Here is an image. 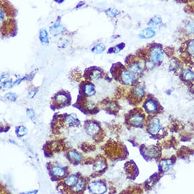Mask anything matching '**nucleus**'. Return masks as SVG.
Listing matches in <instances>:
<instances>
[{"label":"nucleus","instance_id":"obj_1","mask_svg":"<svg viewBox=\"0 0 194 194\" xmlns=\"http://www.w3.org/2000/svg\"><path fill=\"white\" fill-rule=\"evenodd\" d=\"M71 95L66 91H60L54 95L53 103L57 108H62L70 105Z\"/></svg>","mask_w":194,"mask_h":194},{"label":"nucleus","instance_id":"obj_3","mask_svg":"<svg viewBox=\"0 0 194 194\" xmlns=\"http://www.w3.org/2000/svg\"><path fill=\"white\" fill-rule=\"evenodd\" d=\"M88 188L90 193H104L107 191V186L105 185L104 182L97 181H93L89 184Z\"/></svg>","mask_w":194,"mask_h":194},{"label":"nucleus","instance_id":"obj_14","mask_svg":"<svg viewBox=\"0 0 194 194\" xmlns=\"http://www.w3.org/2000/svg\"><path fill=\"white\" fill-rule=\"evenodd\" d=\"M144 107L146 112L150 114L154 113V112H156L157 110V105L155 103V102L153 101L152 100H148L144 105Z\"/></svg>","mask_w":194,"mask_h":194},{"label":"nucleus","instance_id":"obj_2","mask_svg":"<svg viewBox=\"0 0 194 194\" xmlns=\"http://www.w3.org/2000/svg\"><path fill=\"white\" fill-rule=\"evenodd\" d=\"M150 59L155 64L160 63L164 59V52L159 46H155L150 51Z\"/></svg>","mask_w":194,"mask_h":194},{"label":"nucleus","instance_id":"obj_17","mask_svg":"<svg viewBox=\"0 0 194 194\" xmlns=\"http://www.w3.org/2000/svg\"><path fill=\"white\" fill-rule=\"evenodd\" d=\"M78 180V177L76 174H71L69 175L64 181V184L69 187H73L76 182Z\"/></svg>","mask_w":194,"mask_h":194},{"label":"nucleus","instance_id":"obj_9","mask_svg":"<svg viewBox=\"0 0 194 194\" xmlns=\"http://www.w3.org/2000/svg\"><path fill=\"white\" fill-rule=\"evenodd\" d=\"M155 31L152 28H146L145 29L141 30V32L139 33L138 37L141 39H149L152 38L155 35Z\"/></svg>","mask_w":194,"mask_h":194},{"label":"nucleus","instance_id":"obj_30","mask_svg":"<svg viewBox=\"0 0 194 194\" xmlns=\"http://www.w3.org/2000/svg\"><path fill=\"white\" fill-rule=\"evenodd\" d=\"M148 156L152 157V158H155L157 157V151L156 150V149L155 148H151L148 151Z\"/></svg>","mask_w":194,"mask_h":194},{"label":"nucleus","instance_id":"obj_25","mask_svg":"<svg viewBox=\"0 0 194 194\" xmlns=\"http://www.w3.org/2000/svg\"><path fill=\"white\" fill-rule=\"evenodd\" d=\"M105 13H106L107 16L110 18L117 17V16L120 14L119 10H117V9H114V8L108 9L107 10H106V11H105Z\"/></svg>","mask_w":194,"mask_h":194},{"label":"nucleus","instance_id":"obj_24","mask_svg":"<svg viewBox=\"0 0 194 194\" xmlns=\"http://www.w3.org/2000/svg\"><path fill=\"white\" fill-rule=\"evenodd\" d=\"M105 50V45L102 44V43H100V44H97L95 45V47H93L91 51L93 52H94L95 54H100L102 52H103Z\"/></svg>","mask_w":194,"mask_h":194},{"label":"nucleus","instance_id":"obj_8","mask_svg":"<svg viewBox=\"0 0 194 194\" xmlns=\"http://www.w3.org/2000/svg\"><path fill=\"white\" fill-rule=\"evenodd\" d=\"M129 121L131 125L135 126H139L142 125L143 121H144V116L141 114H133L132 116L129 119Z\"/></svg>","mask_w":194,"mask_h":194},{"label":"nucleus","instance_id":"obj_35","mask_svg":"<svg viewBox=\"0 0 194 194\" xmlns=\"http://www.w3.org/2000/svg\"><path fill=\"white\" fill-rule=\"evenodd\" d=\"M37 93V90H30V92L29 93V94H28V96H29V98H33V97L35 96V94H36Z\"/></svg>","mask_w":194,"mask_h":194},{"label":"nucleus","instance_id":"obj_21","mask_svg":"<svg viewBox=\"0 0 194 194\" xmlns=\"http://www.w3.org/2000/svg\"><path fill=\"white\" fill-rule=\"evenodd\" d=\"M185 30L186 33L188 34H193L194 33V19H191L189 20L187 23H186L185 26Z\"/></svg>","mask_w":194,"mask_h":194},{"label":"nucleus","instance_id":"obj_15","mask_svg":"<svg viewBox=\"0 0 194 194\" xmlns=\"http://www.w3.org/2000/svg\"><path fill=\"white\" fill-rule=\"evenodd\" d=\"M129 70L134 75H141L143 73V69L138 63H131L129 67Z\"/></svg>","mask_w":194,"mask_h":194},{"label":"nucleus","instance_id":"obj_19","mask_svg":"<svg viewBox=\"0 0 194 194\" xmlns=\"http://www.w3.org/2000/svg\"><path fill=\"white\" fill-rule=\"evenodd\" d=\"M40 40L41 43L43 45H48L49 43V38H48V33L45 29H41L40 30Z\"/></svg>","mask_w":194,"mask_h":194},{"label":"nucleus","instance_id":"obj_16","mask_svg":"<svg viewBox=\"0 0 194 194\" xmlns=\"http://www.w3.org/2000/svg\"><path fill=\"white\" fill-rule=\"evenodd\" d=\"M85 180L83 178L78 179V180L76 182L75 185L73 186V191L74 192L78 193L80 191H82L85 187Z\"/></svg>","mask_w":194,"mask_h":194},{"label":"nucleus","instance_id":"obj_26","mask_svg":"<svg viewBox=\"0 0 194 194\" xmlns=\"http://www.w3.org/2000/svg\"><path fill=\"white\" fill-rule=\"evenodd\" d=\"M172 162L171 160H162L160 162V166H161V168L163 171H168L170 167H172Z\"/></svg>","mask_w":194,"mask_h":194},{"label":"nucleus","instance_id":"obj_29","mask_svg":"<svg viewBox=\"0 0 194 194\" xmlns=\"http://www.w3.org/2000/svg\"><path fill=\"white\" fill-rule=\"evenodd\" d=\"M5 98L10 102H15L16 99H17V96H16V95L14 94V93H9L5 95Z\"/></svg>","mask_w":194,"mask_h":194},{"label":"nucleus","instance_id":"obj_23","mask_svg":"<svg viewBox=\"0 0 194 194\" xmlns=\"http://www.w3.org/2000/svg\"><path fill=\"white\" fill-rule=\"evenodd\" d=\"M133 95L136 98H141L144 96V90L141 86H137L133 89Z\"/></svg>","mask_w":194,"mask_h":194},{"label":"nucleus","instance_id":"obj_6","mask_svg":"<svg viewBox=\"0 0 194 194\" xmlns=\"http://www.w3.org/2000/svg\"><path fill=\"white\" fill-rule=\"evenodd\" d=\"M100 130L101 129H100L99 124L95 122H89L85 126V132L90 136H97V134L100 133Z\"/></svg>","mask_w":194,"mask_h":194},{"label":"nucleus","instance_id":"obj_34","mask_svg":"<svg viewBox=\"0 0 194 194\" xmlns=\"http://www.w3.org/2000/svg\"><path fill=\"white\" fill-rule=\"evenodd\" d=\"M145 66H146V68L152 69L154 68L155 63L151 60H148V61H146V62H145Z\"/></svg>","mask_w":194,"mask_h":194},{"label":"nucleus","instance_id":"obj_22","mask_svg":"<svg viewBox=\"0 0 194 194\" xmlns=\"http://www.w3.org/2000/svg\"><path fill=\"white\" fill-rule=\"evenodd\" d=\"M182 76H183L184 80L186 81H191L194 79V72H193L192 71H191L190 69H185V70L183 71Z\"/></svg>","mask_w":194,"mask_h":194},{"label":"nucleus","instance_id":"obj_13","mask_svg":"<svg viewBox=\"0 0 194 194\" xmlns=\"http://www.w3.org/2000/svg\"><path fill=\"white\" fill-rule=\"evenodd\" d=\"M68 157L69 159L71 160V162H74V163H78L81 161L82 160V155L80 153L78 152L76 150H70L68 152Z\"/></svg>","mask_w":194,"mask_h":194},{"label":"nucleus","instance_id":"obj_33","mask_svg":"<svg viewBox=\"0 0 194 194\" xmlns=\"http://www.w3.org/2000/svg\"><path fill=\"white\" fill-rule=\"evenodd\" d=\"M26 112H27V115L28 116V117L32 119L33 121H34V119H35V112H34V111H33V110L31 109H28Z\"/></svg>","mask_w":194,"mask_h":194},{"label":"nucleus","instance_id":"obj_4","mask_svg":"<svg viewBox=\"0 0 194 194\" xmlns=\"http://www.w3.org/2000/svg\"><path fill=\"white\" fill-rule=\"evenodd\" d=\"M49 174L54 179H59L66 176V169L59 165H53L50 167Z\"/></svg>","mask_w":194,"mask_h":194},{"label":"nucleus","instance_id":"obj_18","mask_svg":"<svg viewBox=\"0 0 194 194\" xmlns=\"http://www.w3.org/2000/svg\"><path fill=\"white\" fill-rule=\"evenodd\" d=\"M162 24V18L160 16H155L148 21V25L150 26H159Z\"/></svg>","mask_w":194,"mask_h":194},{"label":"nucleus","instance_id":"obj_10","mask_svg":"<svg viewBox=\"0 0 194 194\" xmlns=\"http://www.w3.org/2000/svg\"><path fill=\"white\" fill-rule=\"evenodd\" d=\"M64 26L61 24V22L59 21H56V22L50 27V33L54 35H60L64 32Z\"/></svg>","mask_w":194,"mask_h":194},{"label":"nucleus","instance_id":"obj_11","mask_svg":"<svg viewBox=\"0 0 194 194\" xmlns=\"http://www.w3.org/2000/svg\"><path fill=\"white\" fill-rule=\"evenodd\" d=\"M106 167V162L104 158H97L94 163H93V169L95 172H101Z\"/></svg>","mask_w":194,"mask_h":194},{"label":"nucleus","instance_id":"obj_5","mask_svg":"<svg viewBox=\"0 0 194 194\" xmlns=\"http://www.w3.org/2000/svg\"><path fill=\"white\" fill-rule=\"evenodd\" d=\"M121 80L124 84L127 85H133L136 81L135 75L129 70H124L120 75Z\"/></svg>","mask_w":194,"mask_h":194},{"label":"nucleus","instance_id":"obj_32","mask_svg":"<svg viewBox=\"0 0 194 194\" xmlns=\"http://www.w3.org/2000/svg\"><path fill=\"white\" fill-rule=\"evenodd\" d=\"M11 80H8L5 81V82L2 83V88L3 89H7V88H9L10 87H11Z\"/></svg>","mask_w":194,"mask_h":194},{"label":"nucleus","instance_id":"obj_27","mask_svg":"<svg viewBox=\"0 0 194 194\" xmlns=\"http://www.w3.org/2000/svg\"><path fill=\"white\" fill-rule=\"evenodd\" d=\"M28 133V130L25 126H20L16 129V134L18 137H23L25 135H26Z\"/></svg>","mask_w":194,"mask_h":194},{"label":"nucleus","instance_id":"obj_12","mask_svg":"<svg viewBox=\"0 0 194 194\" xmlns=\"http://www.w3.org/2000/svg\"><path fill=\"white\" fill-rule=\"evenodd\" d=\"M82 91L85 96H93L95 93V86L93 83L87 82L83 85Z\"/></svg>","mask_w":194,"mask_h":194},{"label":"nucleus","instance_id":"obj_20","mask_svg":"<svg viewBox=\"0 0 194 194\" xmlns=\"http://www.w3.org/2000/svg\"><path fill=\"white\" fill-rule=\"evenodd\" d=\"M88 76H89L91 80H98V79L102 77V73L99 69H93L88 73Z\"/></svg>","mask_w":194,"mask_h":194},{"label":"nucleus","instance_id":"obj_31","mask_svg":"<svg viewBox=\"0 0 194 194\" xmlns=\"http://www.w3.org/2000/svg\"><path fill=\"white\" fill-rule=\"evenodd\" d=\"M124 47H121V45H117L116 47H112V49H110L109 50V52H112V53H117V52H119V51H120V50L123 48Z\"/></svg>","mask_w":194,"mask_h":194},{"label":"nucleus","instance_id":"obj_28","mask_svg":"<svg viewBox=\"0 0 194 194\" xmlns=\"http://www.w3.org/2000/svg\"><path fill=\"white\" fill-rule=\"evenodd\" d=\"M187 50L188 53L194 56V39L189 41L187 45Z\"/></svg>","mask_w":194,"mask_h":194},{"label":"nucleus","instance_id":"obj_7","mask_svg":"<svg viewBox=\"0 0 194 194\" xmlns=\"http://www.w3.org/2000/svg\"><path fill=\"white\" fill-rule=\"evenodd\" d=\"M161 128V125H160V121L157 118H153L151 119V121H150L149 126H148V131L150 133L153 134H157L159 132Z\"/></svg>","mask_w":194,"mask_h":194}]
</instances>
